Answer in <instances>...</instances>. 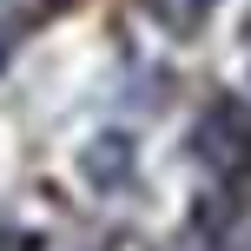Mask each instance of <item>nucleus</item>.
I'll return each mask as SVG.
<instances>
[{
	"label": "nucleus",
	"mask_w": 251,
	"mask_h": 251,
	"mask_svg": "<svg viewBox=\"0 0 251 251\" xmlns=\"http://www.w3.org/2000/svg\"><path fill=\"white\" fill-rule=\"evenodd\" d=\"M126 165H132V159H126V139H100V146L86 152V172L100 178V185H113V178H126Z\"/></svg>",
	"instance_id": "1"
}]
</instances>
